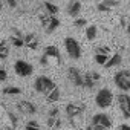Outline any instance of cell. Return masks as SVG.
Listing matches in <instances>:
<instances>
[{"instance_id": "8992f818", "label": "cell", "mask_w": 130, "mask_h": 130, "mask_svg": "<svg viewBox=\"0 0 130 130\" xmlns=\"http://www.w3.org/2000/svg\"><path fill=\"white\" fill-rule=\"evenodd\" d=\"M68 80L71 81V84H74L75 87H84V75L80 72L78 68L71 66L68 69Z\"/></svg>"}, {"instance_id": "ac0fdd59", "label": "cell", "mask_w": 130, "mask_h": 130, "mask_svg": "<svg viewBox=\"0 0 130 130\" xmlns=\"http://www.w3.org/2000/svg\"><path fill=\"white\" fill-rule=\"evenodd\" d=\"M60 127H61V119H60V116H57V118L47 116V128H51V130H58Z\"/></svg>"}, {"instance_id": "ba28073f", "label": "cell", "mask_w": 130, "mask_h": 130, "mask_svg": "<svg viewBox=\"0 0 130 130\" xmlns=\"http://www.w3.org/2000/svg\"><path fill=\"white\" fill-rule=\"evenodd\" d=\"M116 100H118V106L121 109L122 116L125 119H128L130 118V95H127L125 92H122V93H119L116 96Z\"/></svg>"}, {"instance_id": "e575fe53", "label": "cell", "mask_w": 130, "mask_h": 130, "mask_svg": "<svg viewBox=\"0 0 130 130\" xmlns=\"http://www.w3.org/2000/svg\"><path fill=\"white\" fill-rule=\"evenodd\" d=\"M116 130H130V125H128V124H121Z\"/></svg>"}, {"instance_id": "74e56055", "label": "cell", "mask_w": 130, "mask_h": 130, "mask_svg": "<svg viewBox=\"0 0 130 130\" xmlns=\"http://www.w3.org/2000/svg\"><path fill=\"white\" fill-rule=\"evenodd\" d=\"M49 130H51V128H49Z\"/></svg>"}, {"instance_id": "f546056e", "label": "cell", "mask_w": 130, "mask_h": 130, "mask_svg": "<svg viewBox=\"0 0 130 130\" xmlns=\"http://www.w3.org/2000/svg\"><path fill=\"white\" fill-rule=\"evenodd\" d=\"M103 2H104V3H106L109 8H112V9H113V8H116V6L119 5V2H118V0H103Z\"/></svg>"}, {"instance_id": "3957f363", "label": "cell", "mask_w": 130, "mask_h": 130, "mask_svg": "<svg viewBox=\"0 0 130 130\" xmlns=\"http://www.w3.org/2000/svg\"><path fill=\"white\" fill-rule=\"evenodd\" d=\"M55 86H57V84H55L49 77H46V75H41V77H38V78L34 81V89H35V92L44 93V95H47Z\"/></svg>"}, {"instance_id": "277c9868", "label": "cell", "mask_w": 130, "mask_h": 130, "mask_svg": "<svg viewBox=\"0 0 130 130\" xmlns=\"http://www.w3.org/2000/svg\"><path fill=\"white\" fill-rule=\"evenodd\" d=\"M113 81L116 84V87H119L122 92H128L130 90V71H119L115 74Z\"/></svg>"}, {"instance_id": "4fadbf2b", "label": "cell", "mask_w": 130, "mask_h": 130, "mask_svg": "<svg viewBox=\"0 0 130 130\" xmlns=\"http://www.w3.org/2000/svg\"><path fill=\"white\" fill-rule=\"evenodd\" d=\"M43 55H46L49 58V61H51V58H54L57 61H61V54H60V51H58L57 46H46Z\"/></svg>"}, {"instance_id": "7402d4cb", "label": "cell", "mask_w": 130, "mask_h": 130, "mask_svg": "<svg viewBox=\"0 0 130 130\" xmlns=\"http://www.w3.org/2000/svg\"><path fill=\"white\" fill-rule=\"evenodd\" d=\"M43 6H44L46 12H49L51 15H55V14L58 12V6H57V5H54L52 2H44V3H43Z\"/></svg>"}, {"instance_id": "9a60e30c", "label": "cell", "mask_w": 130, "mask_h": 130, "mask_svg": "<svg viewBox=\"0 0 130 130\" xmlns=\"http://www.w3.org/2000/svg\"><path fill=\"white\" fill-rule=\"evenodd\" d=\"M122 63V57H121V54L119 52H116V54H113V55H110V58H109V61L104 64V68L106 69H110V68H115V66H119V64Z\"/></svg>"}, {"instance_id": "9c48e42d", "label": "cell", "mask_w": 130, "mask_h": 130, "mask_svg": "<svg viewBox=\"0 0 130 130\" xmlns=\"http://www.w3.org/2000/svg\"><path fill=\"white\" fill-rule=\"evenodd\" d=\"M100 81H101V75H100L98 72L90 71V72H87V74L84 75V87L89 89V90H92Z\"/></svg>"}, {"instance_id": "d590c367", "label": "cell", "mask_w": 130, "mask_h": 130, "mask_svg": "<svg viewBox=\"0 0 130 130\" xmlns=\"http://www.w3.org/2000/svg\"><path fill=\"white\" fill-rule=\"evenodd\" d=\"M12 32H14V35H17V37H23V35H22V32H20L19 29H15V28H12Z\"/></svg>"}, {"instance_id": "5bb4252c", "label": "cell", "mask_w": 130, "mask_h": 130, "mask_svg": "<svg viewBox=\"0 0 130 130\" xmlns=\"http://www.w3.org/2000/svg\"><path fill=\"white\" fill-rule=\"evenodd\" d=\"M23 40H25V47H28L31 51H35L38 47V40L34 34H26L23 37Z\"/></svg>"}, {"instance_id": "4dcf8cb0", "label": "cell", "mask_w": 130, "mask_h": 130, "mask_svg": "<svg viewBox=\"0 0 130 130\" xmlns=\"http://www.w3.org/2000/svg\"><path fill=\"white\" fill-rule=\"evenodd\" d=\"M86 25H87V20L86 19H77L74 22V26H77V28H81V26H86Z\"/></svg>"}, {"instance_id": "44dd1931", "label": "cell", "mask_w": 130, "mask_h": 130, "mask_svg": "<svg viewBox=\"0 0 130 130\" xmlns=\"http://www.w3.org/2000/svg\"><path fill=\"white\" fill-rule=\"evenodd\" d=\"M8 54H9L8 43H6V40H2V41H0V58L5 60V58L8 57Z\"/></svg>"}, {"instance_id": "7a4b0ae2", "label": "cell", "mask_w": 130, "mask_h": 130, "mask_svg": "<svg viewBox=\"0 0 130 130\" xmlns=\"http://www.w3.org/2000/svg\"><path fill=\"white\" fill-rule=\"evenodd\" d=\"M112 101H113V93H112V90L107 89V87H103V89L98 90V93L95 95V104H96L100 109H107V107H110Z\"/></svg>"}, {"instance_id": "cb8c5ba5", "label": "cell", "mask_w": 130, "mask_h": 130, "mask_svg": "<svg viewBox=\"0 0 130 130\" xmlns=\"http://www.w3.org/2000/svg\"><path fill=\"white\" fill-rule=\"evenodd\" d=\"M11 44H12L14 47H23V46H25V40H23V37L12 35V37H11Z\"/></svg>"}, {"instance_id": "d4e9b609", "label": "cell", "mask_w": 130, "mask_h": 130, "mask_svg": "<svg viewBox=\"0 0 130 130\" xmlns=\"http://www.w3.org/2000/svg\"><path fill=\"white\" fill-rule=\"evenodd\" d=\"M25 130H41L37 121H28L25 125Z\"/></svg>"}, {"instance_id": "8d00e7d4", "label": "cell", "mask_w": 130, "mask_h": 130, "mask_svg": "<svg viewBox=\"0 0 130 130\" xmlns=\"http://www.w3.org/2000/svg\"><path fill=\"white\" fill-rule=\"evenodd\" d=\"M98 2H103V0H98Z\"/></svg>"}, {"instance_id": "484cf974", "label": "cell", "mask_w": 130, "mask_h": 130, "mask_svg": "<svg viewBox=\"0 0 130 130\" xmlns=\"http://www.w3.org/2000/svg\"><path fill=\"white\" fill-rule=\"evenodd\" d=\"M96 9H98L100 12H110V9H112V8H109L104 2H100V3L96 5Z\"/></svg>"}, {"instance_id": "d6a6232c", "label": "cell", "mask_w": 130, "mask_h": 130, "mask_svg": "<svg viewBox=\"0 0 130 130\" xmlns=\"http://www.w3.org/2000/svg\"><path fill=\"white\" fill-rule=\"evenodd\" d=\"M9 8H17V0H6Z\"/></svg>"}, {"instance_id": "603a6c76", "label": "cell", "mask_w": 130, "mask_h": 130, "mask_svg": "<svg viewBox=\"0 0 130 130\" xmlns=\"http://www.w3.org/2000/svg\"><path fill=\"white\" fill-rule=\"evenodd\" d=\"M109 58H110V55H106V54H95V63H98V64H101V66H104V64L109 61Z\"/></svg>"}, {"instance_id": "1f68e13d", "label": "cell", "mask_w": 130, "mask_h": 130, "mask_svg": "<svg viewBox=\"0 0 130 130\" xmlns=\"http://www.w3.org/2000/svg\"><path fill=\"white\" fill-rule=\"evenodd\" d=\"M58 113H60V109H58V107H52V109L49 110V116H52V118H57Z\"/></svg>"}, {"instance_id": "52a82bcc", "label": "cell", "mask_w": 130, "mask_h": 130, "mask_svg": "<svg viewBox=\"0 0 130 130\" xmlns=\"http://www.w3.org/2000/svg\"><path fill=\"white\" fill-rule=\"evenodd\" d=\"M86 110V104L84 103H69L66 106V109H64V112H66V116L69 119H74L80 115H83V112Z\"/></svg>"}, {"instance_id": "e0dca14e", "label": "cell", "mask_w": 130, "mask_h": 130, "mask_svg": "<svg viewBox=\"0 0 130 130\" xmlns=\"http://www.w3.org/2000/svg\"><path fill=\"white\" fill-rule=\"evenodd\" d=\"M60 96H61L60 89L55 86V87H54V89H52V90L46 95V101H47V103H57V101L60 100Z\"/></svg>"}, {"instance_id": "30bf717a", "label": "cell", "mask_w": 130, "mask_h": 130, "mask_svg": "<svg viewBox=\"0 0 130 130\" xmlns=\"http://www.w3.org/2000/svg\"><path fill=\"white\" fill-rule=\"evenodd\" d=\"M17 109L19 112H22L23 115H35L37 113V107L34 103L28 101V100H22L17 103Z\"/></svg>"}, {"instance_id": "8fae6325", "label": "cell", "mask_w": 130, "mask_h": 130, "mask_svg": "<svg viewBox=\"0 0 130 130\" xmlns=\"http://www.w3.org/2000/svg\"><path fill=\"white\" fill-rule=\"evenodd\" d=\"M92 122H93V124H100V125L106 127L107 130L112 127V119H110L106 113H95V115L92 116Z\"/></svg>"}, {"instance_id": "5b68a950", "label": "cell", "mask_w": 130, "mask_h": 130, "mask_svg": "<svg viewBox=\"0 0 130 130\" xmlns=\"http://www.w3.org/2000/svg\"><path fill=\"white\" fill-rule=\"evenodd\" d=\"M14 71L19 77H29L32 72H34V68H32V64L26 60H17L14 63Z\"/></svg>"}, {"instance_id": "d6986e66", "label": "cell", "mask_w": 130, "mask_h": 130, "mask_svg": "<svg viewBox=\"0 0 130 130\" xmlns=\"http://www.w3.org/2000/svg\"><path fill=\"white\" fill-rule=\"evenodd\" d=\"M96 35H98V28L96 26H87L86 28V38L89 40V41H93L95 38H96Z\"/></svg>"}, {"instance_id": "6da1fadb", "label": "cell", "mask_w": 130, "mask_h": 130, "mask_svg": "<svg viewBox=\"0 0 130 130\" xmlns=\"http://www.w3.org/2000/svg\"><path fill=\"white\" fill-rule=\"evenodd\" d=\"M64 49H66L69 58H72V60L81 58V46L74 37H66L64 38Z\"/></svg>"}, {"instance_id": "836d02e7", "label": "cell", "mask_w": 130, "mask_h": 130, "mask_svg": "<svg viewBox=\"0 0 130 130\" xmlns=\"http://www.w3.org/2000/svg\"><path fill=\"white\" fill-rule=\"evenodd\" d=\"M6 77H8V75H6V71H5V69H2V71H0V81H5V80H6Z\"/></svg>"}, {"instance_id": "4316f807", "label": "cell", "mask_w": 130, "mask_h": 130, "mask_svg": "<svg viewBox=\"0 0 130 130\" xmlns=\"http://www.w3.org/2000/svg\"><path fill=\"white\" fill-rule=\"evenodd\" d=\"M95 51H96L98 54H106V55H110V47H109V46H98Z\"/></svg>"}, {"instance_id": "7c38bea8", "label": "cell", "mask_w": 130, "mask_h": 130, "mask_svg": "<svg viewBox=\"0 0 130 130\" xmlns=\"http://www.w3.org/2000/svg\"><path fill=\"white\" fill-rule=\"evenodd\" d=\"M80 11H81V2H80V0H71L69 5H68V8H66L68 15L77 17V15L80 14Z\"/></svg>"}, {"instance_id": "2e32d148", "label": "cell", "mask_w": 130, "mask_h": 130, "mask_svg": "<svg viewBox=\"0 0 130 130\" xmlns=\"http://www.w3.org/2000/svg\"><path fill=\"white\" fill-rule=\"evenodd\" d=\"M58 26H60V20H58L55 15H51V20H49L47 26L44 28V32H46V34H52Z\"/></svg>"}, {"instance_id": "83f0119b", "label": "cell", "mask_w": 130, "mask_h": 130, "mask_svg": "<svg viewBox=\"0 0 130 130\" xmlns=\"http://www.w3.org/2000/svg\"><path fill=\"white\" fill-rule=\"evenodd\" d=\"M6 115H8V118H9V121H11V125L15 128L17 127V116L12 113V112H6Z\"/></svg>"}, {"instance_id": "f1b7e54d", "label": "cell", "mask_w": 130, "mask_h": 130, "mask_svg": "<svg viewBox=\"0 0 130 130\" xmlns=\"http://www.w3.org/2000/svg\"><path fill=\"white\" fill-rule=\"evenodd\" d=\"M86 130H107V128L103 127V125H100V124H93V122H90V124L86 127Z\"/></svg>"}, {"instance_id": "ffe728a7", "label": "cell", "mask_w": 130, "mask_h": 130, "mask_svg": "<svg viewBox=\"0 0 130 130\" xmlns=\"http://www.w3.org/2000/svg\"><path fill=\"white\" fill-rule=\"evenodd\" d=\"M22 93V89L17 87V86H6L3 87V95H20Z\"/></svg>"}]
</instances>
